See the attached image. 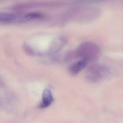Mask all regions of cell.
<instances>
[{"instance_id":"1","label":"cell","mask_w":123,"mask_h":123,"mask_svg":"<svg viewBox=\"0 0 123 123\" xmlns=\"http://www.w3.org/2000/svg\"><path fill=\"white\" fill-rule=\"evenodd\" d=\"M111 73L108 67L103 64L95 63L88 67L86 72V77L88 81L96 82L108 77Z\"/></svg>"},{"instance_id":"4","label":"cell","mask_w":123,"mask_h":123,"mask_svg":"<svg viewBox=\"0 0 123 123\" xmlns=\"http://www.w3.org/2000/svg\"><path fill=\"white\" fill-rule=\"evenodd\" d=\"M54 100L51 91L48 89H45L43 92L42 102L40 105V107L43 108L48 107L51 105Z\"/></svg>"},{"instance_id":"5","label":"cell","mask_w":123,"mask_h":123,"mask_svg":"<svg viewBox=\"0 0 123 123\" xmlns=\"http://www.w3.org/2000/svg\"><path fill=\"white\" fill-rule=\"evenodd\" d=\"M17 16L11 13H0V22H7L13 21L16 19Z\"/></svg>"},{"instance_id":"2","label":"cell","mask_w":123,"mask_h":123,"mask_svg":"<svg viewBox=\"0 0 123 123\" xmlns=\"http://www.w3.org/2000/svg\"><path fill=\"white\" fill-rule=\"evenodd\" d=\"M72 55V57H78L86 60L88 62L96 61L100 55V50L98 47L92 44H82L77 49L75 53Z\"/></svg>"},{"instance_id":"6","label":"cell","mask_w":123,"mask_h":123,"mask_svg":"<svg viewBox=\"0 0 123 123\" xmlns=\"http://www.w3.org/2000/svg\"><path fill=\"white\" fill-rule=\"evenodd\" d=\"M42 17L41 15L37 13H31L26 16L25 18L26 20H31L39 18Z\"/></svg>"},{"instance_id":"3","label":"cell","mask_w":123,"mask_h":123,"mask_svg":"<svg viewBox=\"0 0 123 123\" xmlns=\"http://www.w3.org/2000/svg\"><path fill=\"white\" fill-rule=\"evenodd\" d=\"M88 63V62L84 59H82L81 60L75 62L70 67V72L73 75L78 74L86 67Z\"/></svg>"}]
</instances>
